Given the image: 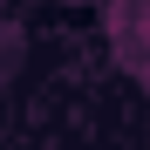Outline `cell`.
Wrapping results in <instances>:
<instances>
[{
  "label": "cell",
  "instance_id": "cell-1",
  "mask_svg": "<svg viewBox=\"0 0 150 150\" xmlns=\"http://www.w3.org/2000/svg\"><path fill=\"white\" fill-rule=\"evenodd\" d=\"M130 34H137V48H143V55H150V0H143V7H137V21H130Z\"/></svg>",
  "mask_w": 150,
  "mask_h": 150
}]
</instances>
